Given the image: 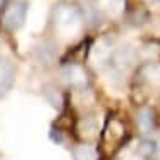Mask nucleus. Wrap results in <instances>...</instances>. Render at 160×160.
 Returning a JSON list of instances; mask_svg holds the SVG:
<instances>
[{
	"mask_svg": "<svg viewBox=\"0 0 160 160\" xmlns=\"http://www.w3.org/2000/svg\"><path fill=\"white\" fill-rule=\"evenodd\" d=\"M26 12H28V4L24 0H18V2H12L9 5V9L4 14V26L11 31L14 29H19L22 24H24L26 19Z\"/></svg>",
	"mask_w": 160,
	"mask_h": 160,
	"instance_id": "1",
	"label": "nucleus"
},
{
	"mask_svg": "<svg viewBox=\"0 0 160 160\" xmlns=\"http://www.w3.org/2000/svg\"><path fill=\"white\" fill-rule=\"evenodd\" d=\"M62 79L66 81L69 86L81 88L86 84V76L78 66H67L62 69Z\"/></svg>",
	"mask_w": 160,
	"mask_h": 160,
	"instance_id": "2",
	"label": "nucleus"
},
{
	"mask_svg": "<svg viewBox=\"0 0 160 160\" xmlns=\"http://www.w3.org/2000/svg\"><path fill=\"white\" fill-rule=\"evenodd\" d=\"M14 83V69L9 62L0 60V98L5 97Z\"/></svg>",
	"mask_w": 160,
	"mask_h": 160,
	"instance_id": "3",
	"label": "nucleus"
},
{
	"mask_svg": "<svg viewBox=\"0 0 160 160\" xmlns=\"http://www.w3.org/2000/svg\"><path fill=\"white\" fill-rule=\"evenodd\" d=\"M114 60H115V66H119V67L129 66V64L132 62V50L129 48V47L119 48L117 52H115V55H114Z\"/></svg>",
	"mask_w": 160,
	"mask_h": 160,
	"instance_id": "4",
	"label": "nucleus"
},
{
	"mask_svg": "<svg viewBox=\"0 0 160 160\" xmlns=\"http://www.w3.org/2000/svg\"><path fill=\"white\" fill-rule=\"evenodd\" d=\"M138 126L141 128V131H150V129L153 128V114H152V110H148V108L139 110V114H138Z\"/></svg>",
	"mask_w": 160,
	"mask_h": 160,
	"instance_id": "5",
	"label": "nucleus"
},
{
	"mask_svg": "<svg viewBox=\"0 0 160 160\" xmlns=\"http://www.w3.org/2000/svg\"><path fill=\"white\" fill-rule=\"evenodd\" d=\"M74 158L76 160H95L97 158V155H95V150L91 148V146H79V148L74 152Z\"/></svg>",
	"mask_w": 160,
	"mask_h": 160,
	"instance_id": "6",
	"label": "nucleus"
},
{
	"mask_svg": "<svg viewBox=\"0 0 160 160\" xmlns=\"http://www.w3.org/2000/svg\"><path fill=\"white\" fill-rule=\"evenodd\" d=\"M152 146H153V143H148V141H145L143 143V150H145V152H152Z\"/></svg>",
	"mask_w": 160,
	"mask_h": 160,
	"instance_id": "7",
	"label": "nucleus"
},
{
	"mask_svg": "<svg viewBox=\"0 0 160 160\" xmlns=\"http://www.w3.org/2000/svg\"><path fill=\"white\" fill-rule=\"evenodd\" d=\"M0 4H2V0H0Z\"/></svg>",
	"mask_w": 160,
	"mask_h": 160,
	"instance_id": "8",
	"label": "nucleus"
}]
</instances>
